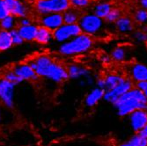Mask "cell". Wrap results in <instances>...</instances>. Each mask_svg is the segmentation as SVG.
<instances>
[{"label": "cell", "mask_w": 147, "mask_h": 146, "mask_svg": "<svg viewBox=\"0 0 147 146\" xmlns=\"http://www.w3.org/2000/svg\"><path fill=\"white\" fill-rule=\"evenodd\" d=\"M129 74L136 83L147 81V66L141 63H134L129 67Z\"/></svg>", "instance_id": "obj_13"}, {"label": "cell", "mask_w": 147, "mask_h": 146, "mask_svg": "<svg viewBox=\"0 0 147 146\" xmlns=\"http://www.w3.org/2000/svg\"><path fill=\"white\" fill-rule=\"evenodd\" d=\"M136 134H138L139 137H144V138H147V124L143 127L140 130H138Z\"/></svg>", "instance_id": "obj_36"}, {"label": "cell", "mask_w": 147, "mask_h": 146, "mask_svg": "<svg viewBox=\"0 0 147 146\" xmlns=\"http://www.w3.org/2000/svg\"><path fill=\"white\" fill-rule=\"evenodd\" d=\"M10 34H11V41H12L13 46H19V45H21L24 42V40L21 37V35L20 34L17 28L10 31Z\"/></svg>", "instance_id": "obj_30"}, {"label": "cell", "mask_w": 147, "mask_h": 146, "mask_svg": "<svg viewBox=\"0 0 147 146\" xmlns=\"http://www.w3.org/2000/svg\"><path fill=\"white\" fill-rule=\"evenodd\" d=\"M53 40V32L42 26H38L34 41L41 45H46Z\"/></svg>", "instance_id": "obj_19"}, {"label": "cell", "mask_w": 147, "mask_h": 146, "mask_svg": "<svg viewBox=\"0 0 147 146\" xmlns=\"http://www.w3.org/2000/svg\"><path fill=\"white\" fill-rule=\"evenodd\" d=\"M138 5L140 8L147 10V0H138Z\"/></svg>", "instance_id": "obj_37"}, {"label": "cell", "mask_w": 147, "mask_h": 146, "mask_svg": "<svg viewBox=\"0 0 147 146\" xmlns=\"http://www.w3.org/2000/svg\"><path fill=\"white\" fill-rule=\"evenodd\" d=\"M141 139H142V137H139L138 134H136L135 136L130 137L128 141L122 143L119 146H139Z\"/></svg>", "instance_id": "obj_31"}, {"label": "cell", "mask_w": 147, "mask_h": 146, "mask_svg": "<svg viewBox=\"0 0 147 146\" xmlns=\"http://www.w3.org/2000/svg\"><path fill=\"white\" fill-rule=\"evenodd\" d=\"M39 24L40 26H42L53 32L63 24V14L59 12H52L45 15H41Z\"/></svg>", "instance_id": "obj_10"}, {"label": "cell", "mask_w": 147, "mask_h": 146, "mask_svg": "<svg viewBox=\"0 0 147 146\" xmlns=\"http://www.w3.org/2000/svg\"><path fill=\"white\" fill-rule=\"evenodd\" d=\"M0 29H1V25H0Z\"/></svg>", "instance_id": "obj_40"}, {"label": "cell", "mask_w": 147, "mask_h": 146, "mask_svg": "<svg viewBox=\"0 0 147 146\" xmlns=\"http://www.w3.org/2000/svg\"><path fill=\"white\" fill-rule=\"evenodd\" d=\"M133 19L135 22L140 25L147 24V10L139 7L135 11L134 14H133Z\"/></svg>", "instance_id": "obj_25"}, {"label": "cell", "mask_w": 147, "mask_h": 146, "mask_svg": "<svg viewBox=\"0 0 147 146\" xmlns=\"http://www.w3.org/2000/svg\"><path fill=\"white\" fill-rule=\"evenodd\" d=\"M95 84L97 85V87L105 90L106 89V82H105V78L104 77H100L97 78V80L95 81Z\"/></svg>", "instance_id": "obj_35"}, {"label": "cell", "mask_w": 147, "mask_h": 146, "mask_svg": "<svg viewBox=\"0 0 147 146\" xmlns=\"http://www.w3.org/2000/svg\"><path fill=\"white\" fill-rule=\"evenodd\" d=\"M32 23H33V21L28 16L22 17V18L19 19V26H26V25H30Z\"/></svg>", "instance_id": "obj_34"}, {"label": "cell", "mask_w": 147, "mask_h": 146, "mask_svg": "<svg viewBox=\"0 0 147 146\" xmlns=\"http://www.w3.org/2000/svg\"><path fill=\"white\" fill-rule=\"evenodd\" d=\"M20 34L23 38L24 42H33L36 35V32L38 29V26L32 23L26 26H19L17 28Z\"/></svg>", "instance_id": "obj_16"}, {"label": "cell", "mask_w": 147, "mask_h": 146, "mask_svg": "<svg viewBox=\"0 0 147 146\" xmlns=\"http://www.w3.org/2000/svg\"><path fill=\"white\" fill-rule=\"evenodd\" d=\"M15 86L16 85L8 81L5 77L0 78V101L8 108L13 107Z\"/></svg>", "instance_id": "obj_8"}, {"label": "cell", "mask_w": 147, "mask_h": 146, "mask_svg": "<svg viewBox=\"0 0 147 146\" xmlns=\"http://www.w3.org/2000/svg\"><path fill=\"white\" fill-rule=\"evenodd\" d=\"M105 82H106V89L107 90H110L112 88H114L115 86H116L117 85H119L121 82H123L124 80V77L120 76L118 74H109L108 76H106L105 77Z\"/></svg>", "instance_id": "obj_24"}, {"label": "cell", "mask_w": 147, "mask_h": 146, "mask_svg": "<svg viewBox=\"0 0 147 146\" xmlns=\"http://www.w3.org/2000/svg\"><path fill=\"white\" fill-rule=\"evenodd\" d=\"M71 7H73L77 10H84L90 6L91 0H70Z\"/></svg>", "instance_id": "obj_27"}, {"label": "cell", "mask_w": 147, "mask_h": 146, "mask_svg": "<svg viewBox=\"0 0 147 146\" xmlns=\"http://www.w3.org/2000/svg\"><path fill=\"white\" fill-rule=\"evenodd\" d=\"M132 37L138 42H147V32L144 30H136L132 32Z\"/></svg>", "instance_id": "obj_29"}, {"label": "cell", "mask_w": 147, "mask_h": 146, "mask_svg": "<svg viewBox=\"0 0 147 146\" xmlns=\"http://www.w3.org/2000/svg\"><path fill=\"white\" fill-rule=\"evenodd\" d=\"M112 8H113V5L110 3H108V2L98 3L95 5H93L92 13L104 20L106 16L109 13V11L112 10Z\"/></svg>", "instance_id": "obj_21"}, {"label": "cell", "mask_w": 147, "mask_h": 146, "mask_svg": "<svg viewBox=\"0 0 147 146\" xmlns=\"http://www.w3.org/2000/svg\"><path fill=\"white\" fill-rule=\"evenodd\" d=\"M111 59L115 62H125L131 58V48L126 45L115 48L111 52Z\"/></svg>", "instance_id": "obj_14"}, {"label": "cell", "mask_w": 147, "mask_h": 146, "mask_svg": "<svg viewBox=\"0 0 147 146\" xmlns=\"http://www.w3.org/2000/svg\"><path fill=\"white\" fill-rule=\"evenodd\" d=\"M13 46L11 34L9 31L0 29V52L10 49Z\"/></svg>", "instance_id": "obj_23"}, {"label": "cell", "mask_w": 147, "mask_h": 146, "mask_svg": "<svg viewBox=\"0 0 147 146\" xmlns=\"http://www.w3.org/2000/svg\"><path fill=\"white\" fill-rule=\"evenodd\" d=\"M82 33L78 24H63L53 31V39L59 43H63Z\"/></svg>", "instance_id": "obj_6"}, {"label": "cell", "mask_w": 147, "mask_h": 146, "mask_svg": "<svg viewBox=\"0 0 147 146\" xmlns=\"http://www.w3.org/2000/svg\"><path fill=\"white\" fill-rule=\"evenodd\" d=\"M32 69L40 77L47 78L50 81L60 84L69 78L67 69L63 65L56 63L46 55H40L28 61Z\"/></svg>", "instance_id": "obj_1"}, {"label": "cell", "mask_w": 147, "mask_h": 146, "mask_svg": "<svg viewBox=\"0 0 147 146\" xmlns=\"http://www.w3.org/2000/svg\"><path fill=\"white\" fill-rule=\"evenodd\" d=\"M123 16L122 15V11L118 9V8H112V10L109 11V13L106 16V18L104 19L105 21H107L108 23H115L120 17Z\"/></svg>", "instance_id": "obj_26"}, {"label": "cell", "mask_w": 147, "mask_h": 146, "mask_svg": "<svg viewBox=\"0 0 147 146\" xmlns=\"http://www.w3.org/2000/svg\"><path fill=\"white\" fill-rule=\"evenodd\" d=\"M101 59H102V61H103L104 63H109V62H110V60H111V57H109V56H108V55H104V56L101 57Z\"/></svg>", "instance_id": "obj_38"}, {"label": "cell", "mask_w": 147, "mask_h": 146, "mask_svg": "<svg viewBox=\"0 0 147 146\" xmlns=\"http://www.w3.org/2000/svg\"><path fill=\"white\" fill-rule=\"evenodd\" d=\"M4 77L5 79H7L8 81L11 82L12 84H14L16 85L23 82V79L20 78L12 70L11 71H6L5 73V75H4Z\"/></svg>", "instance_id": "obj_28"}, {"label": "cell", "mask_w": 147, "mask_h": 146, "mask_svg": "<svg viewBox=\"0 0 147 146\" xmlns=\"http://www.w3.org/2000/svg\"><path fill=\"white\" fill-rule=\"evenodd\" d=\"M66 69H67L69 78L71 79H81L91 75L88 69L78 64H71Z\"/></svg>", "instance_id": "obj_17"}, {"label": "cell", "mask_w": 147, "mask_h": 146, "mask_svg": "<svg viewBox=\"0 0 147 146\" xmlns=\"http://www.w3.org/2000/svg\"><path fill=\"white\" fill-rule=\"evenodd\" d=\"M9 15V11L6 8L4 0H0V20H3L5 17Z\"/></svg>", "instance_id": "obj_32"}, {"label": "cell", "mask_w": 147, "mask_h": 146, "mask_svg": "<svg viewBox=\"0 0 147 146\" xmlns=\"http://www.w3.org/2000/svg\"><path fill=\"white\" fill-rule=\"evenodd\" d=\"M70 7V0H36L34 2V9L40 15L52 12L63 13Z\"/></svg>", "instance_id": "obj_5"}, {"label": "cell", "mask_w": 147, "mask_h": 146, "mask_svg": "<svg viewBox=\"0 0 147 146\" xmlns=\"http://www.w3.org/2000/svg\"><path fill=\"white\" fill-rule=\"evenodd\" d=\"M9 14L20 19L28 16L29 9L22 0H4Z\"/></svg>", "instance_id": "obj_11"}, {"label": "cell", "mask_w": 147, "mask_h": 146, "mask_svg": "<svg viewBox=\"0 0 147 146\" xmlns=\"http://www.w3.org/2000/svg\"><path fill=\"white\" fill-rule=\"evenodd\" d=\"M0 121H1V109H0Z\"/></svg>", "instance_id": "obj_39"}, {"label": "cell", "mask_w": 147, "mask_h": 146, "mask_svg": "<svg viewBox=\"0 0 147 146\" xmlns=\"http://www.w3.org/2000/svg\"><path fill=\"white\" fill-rule=\"evenodd\" d=\"M82 33L90 36L99 35L104 28V20L93 14L92 12L81 14L78 22Z\"/></svg>", "instance_id": "obj_4"}, {"label": "cell", "mask_w": 147, "mask_h": 146, "mask_svg": "<svg viewBox=\"0 0 147 146\" xmlns=\"http://www.w3.org/2000/svg\"><path fill=\"white\" fill-rule=\"evenodd\" d=\"M145 43H146V46H147V42H145Z\"/></svg>", "instance_id": "obj_41"}, {"label": "cell", "mask_w": 147, "mask_h": 146, "mask_svg": "<svg viewBox=\"0 0 147 146\" xmlns=\"http://www.w3.org/2000/svg\"><path fill=\"white\" fill-rule=\"evenodd\" d=\"M117 114L121 116H127L138 109L147 110V98L138 87H133L120 97L114 104Z\"/></svg>", "instance_id": "obj_2"}, {"label": "cell", "mask_w": 147, "mask_h": 146, "mask_svg": "<svg viewBox=\"0 0 147 146\" xmlns=\"http://www.w3.org/2000/svg\"><path fill=\"white\" fill-rule=\"evenodd\" d=\"M63 19L64 24H77L81 16V12L73 7H70L63 13Z\"/></svg>", "instance_id": "obj_20"}, {"label": "cell", "mask_w": 147, "mask_h": 146, "mask_svg": "<svg viewBox=\"0 0 147 146\" xmlns=\"http://www.w3.org/2000/svg\"><path fill=\"white\" fill-rule=\"evenodd\" d=\"M20 78L23 79V81H33L36 82L39 80L40 77L37 73L32 69L28 63H20L13 65L11 69Z\"/></svg>", "instance_id": "obj_9"}, {"label": "cell", "mask_w": 147, "mask_h": 146, "mask_svg": "<svg viewBox=\"0 0 147 146\" xmlns=\"http://www.w3.org/2000/svg\"><path fill=\"white\" fill-rule=\"evenodd\" d=\"M0 25H1V29L10 32L19 26V19L15 16L9 14L0 20Z\"/></svg>", "instance_id": "obj_22"}, {"label": "cell", "mask_w": 147, "mask_h": 146, "mask_svg": "<svg viewBox=\"0 0 147 146\" xmlns=\"http://www.w3.org/2000/svg\"><path fill=\"white\" fill-rule=\"evenodd\" d=\"M129 120L134 132L140 130L147 124V110L138 109L129 114Z\"/></svg>", "instance_id": "obj_12"}, {"label": "cell", "mask_w": 147, "mask_h": 146, "mask_svg": "<svg viewBox=\"0 0 147 146\" xmlns=\"http://www.w3.org/2000/svg\"><path fill=\"white\" fill-rule=\"evenodd\" d=\"M133 87H134L133 86V82L130 80V79L125 78L123 82H121L119 85L115 86L114 88L105 91L103 100L113 105L120 97L123 95L125 92H127Z\"/></svg>", "instance_id": "obj_7"}, {"label": "cell", "mask_w": 147, "mask_h": 146, "mask_svg": "<svg viewBox=\"0 0 147 146\" xmlns=\"http://www.w3.org/2000/svg\"><path fill=\"white\" fill-rule=\"evenodd\" d=\"M115 26L116 30L121 34H129L135 29L134 21L127 16H121L115 22Z\"/></svg>", "instance_id": "obj_15"}, {"label": "cell", "mask_w": 147, "mask_h": 146, "mask_svg": "<svg viewBox=\"0 0 147 146\" xmlns=\"http://www.w3.org/2000/svg\"><path fill=\"white\" fill-rule=\"evenodd\" d=\"M93 46L92 36L81 33L71 39L70 41L62 43L58 48L59 54L64 57H74L88 52Z\"/></svg>", "instance_id": "obj_3"}, {"label": "cell", "mask_w": 147, "mask_h": 146, "mask_svg": "<svg viewBox=\"0 0 147 146\" xmlns=\"http://www.w3.org/2000/svg\"><path fill=\"white\" fill-rule=\"evenodd\" d=\"M136 85H137V87L144 92V96L147 98V81L138 82L136 83Z\"/></svg>", "instance_id": "obj_33"}, {"label": "cell", "mask_w": 147, "mask_h": 146, "mask_svg": "<svg viewBox=\"0 0 147 146\" xmlns=\"http://www.w3.org/2000/svg\"><path fill=\"white\" fill-rule=\"evenodd\" d=\"M105 90L96 87L92 89L85 98V104L88 108H92L98 104V102L103 99Z\"/></svg>", "instance_id": "obj_18"}]
</instances>
